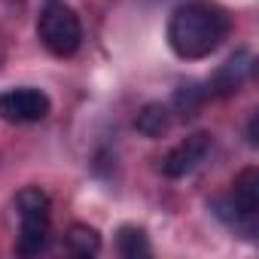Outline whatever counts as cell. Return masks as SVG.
I'll return each instance as SVG.
<instances>
[{
  "instance_id": "1",
  "label": "cell",
  "mask_w": 259,
  "mask_h": 259,
  "mask_svg": "<svg viewBox=\"0 0 259 259\" xmlns=\"http://www.w3.org/2000/svg\"><path fill=\"white\" fill-rule=\"evenodd\" d=\"M232 31V16L207 0L183 4L168 19V46L183 61H201L213 55Z\"/></svg>"
},
{
  "instance_id": "2",
  "label": "cell",
  "mask_w": 259,
  "mask_h": 259,
  "mask_svg": "<svg viewBox=\"0 0 259 259\" xmlns=\"http://www.w3.org/2000/svg\"><path fill=\"white\" fill-rule=\"evenodd\" d=\"M210 210L235 235L253 241L256 238V217H259V171L256 168H244L235 177L232 192L223 195V198H213Z\"/></svg>"
},
{
  "instance_id": "3",
  "label": "cell",
  "mask_w": 259,
  "mask_h": 259,
  "mask_svg": "<svg viewBox=\"0 0 259 259\" xmlns=\"http://www.w3.org/2000/svg\"><path fill=\"white\" fill-rule=\"evenodd\" d=\"M16 213H19V235L16 253L37 256L49 247L52 232V198L40 186H25L16 192Z\"/></svg>"
},
{
  "instance_id": "4",
  "label": "cell",
  "mask_w": 259,
  "mask_h": 259,
  "mask_svg": "<svg viewBox=\"0 0 259 259\" xmlns=\"http://www.w3.org/2000/svg\"><path fill=\"white\" fill-rule=\"evenodd\" d=\"M37 37L43 43V49L55 58H70L79 52L82 46V25L79 16L67 7V4H52L40 13L37 19Z\"/></svg>"
},
{
  "instance_id": "5",
  "label": "cell",
  "mask_w": 259,
  "mask_h": 259,
  "mask_svg": "<svg viewBox=\"0 0 259 259\" xmlns=\"http://www.w3.org/2000/svg\"><path fill=\"white\" fill-rule=\"evenodd\" d=\"M52 113V101L46 92L34 85H16L0 92V119L10 125H34Z\"/></svg>"
},
{
  "instance_id": "6",
  "label": "cell",
  "mask_w": 259,
  "mask_h": 259,
  "mask_svg": "<svg viewBox=\"0 0 259 259\" xmlns=\"http://www.w3.org/2000/svg\"><path fill=\"white\" fill-rule=\"evenodd\" d=\"M213 147V138L207 132H195L189 138H183L177 147L168 150V156L162 159V174L171 177V180H180V177H189L210 153Z\"/></svg>"
},
{
  "instance_id": "7",
  "label": "cell",
  "mask_w": 259,
  "mask_h": 259,
  "mask_svg": "<svg viewBox=\"0 0 259 259\" xmlns=\"http://www.w3.org/2000/svg\"><path fill=\"white\" fill-rule=\"evenodd\" d=\"M250 73H253V52L250 49H238L207 79V95H213V98H232L235 92H241V85L250 79Z\"/></svg>"
},
{
  "instance_id": "8",
  "label": "cell",
  "mask_w": 259,
  "mask_h": 259,
  "mask_svg": "<svg viewBox=\"0 0 259 259\" xmlns=\"http://www.w3.org/2000/svg\"><path fill=\"white\" fill-rule=\"evenodd\" d=\"M171 107L162 104V101H150L138 110L135 116V128H138V135L150 138V141H159L168 135V128H171Z\"/></svg>"
},
{
  "instance_id": "9",
  "label": "cell",
  "mask_w": 259,
  "mask_h": 259,
  "mask_svg": "<svg viewBox=\"0 0 259 259\" xmlns=\"http://www.w3.org/2000/svg\"><path fill=\"white\" fill-rule=\"evenodd\" d=\"M210 95H207V89H201L198 82H180L177 89H174V98H171V113H177L183 122L186 119H195L198 113H201V107H204V101H207Z\"/></svg>"
},
{
  "instance_id": "10",
  "label": "cell",
  "mask_w": 259,
  "mask_h": 259,
  "mask_svg": "<svg viewBox=\"0 0 259 259\" xmlns=\"http://www.w3.org/2000/svg\"><path fill=\"white\" fill-rule=\"evenodd\" d=\"M116 250L125 259H144V256L153 253V247L147 241V232L141 226H119V232H116Z\"/></svg>"
},
{
  "instance_id": "11",
  "label": "cell",
  "mask_w": 259,
  "mask_h": 259,
  "mask_svg": "<svg viewBox=\"0 0 259 259\" xmlns=\"http://www.w3.org/2000/svg\"><path fill=\"white\" fill-rule=\"evenodd\" d=\"M64 247L73 253V256H98L101 253V235L98 229L92 226H82V223H73L64 235Z\"/></svg>"
},
{
  "instance_id": "12",
  "label": "cell",
  "mask_w": 259,
  "mask_h": 259,
  "mask_svg": "<svg viewBox=\"0 0 259 259\" xmlns=\"http://www.w3.org/2000/svg\"><path fill=\"white\" fill-rule=\"evenodd\" d=\"M256 125H259V113H253V116H250V125H247V144H250V147L259 144V138H256Z\"/></svg>"
}]
</instances>
